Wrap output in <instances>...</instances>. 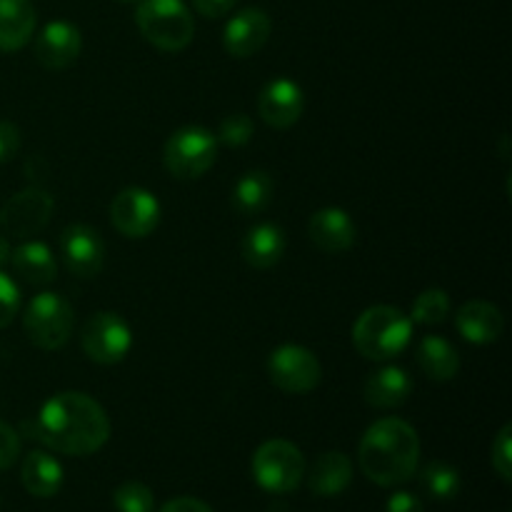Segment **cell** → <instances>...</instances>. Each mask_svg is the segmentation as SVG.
Listing matches in <instances>:
<instances>
[{
  "instance_id": "cell-37",
  "label": "cell",
  "mask_w": 512,
  "mask_h": 512,
  "mask_svg": "<svg viewBox=\"0 0 512 512\" xmlns=\"http://www.w3.org/2000/svg\"><path fill=\"white\" fill-rule=\"evenodd\" d=\"M10 253H13V248H10L8 238H5V235H0V268H3L5 263H10Z\"/></svg>"
},
{
  "instance_id": "cell-36",
  "label": "cell",
  "mask_w": 512,
  "mask_h": 512,
  "mask_svg": "<svg viewBox=\"0 0 512 512\" xmlns=\"http://www.w3.org/2000/svg\"><path fill=\"white\" fill-rule=\"evenodd\" d=\"M160 512H213V508H210L208 503H203V500L183 495V498L168 500V503L160 508Z\"/></svg>"
},
{
  "instance_id": "cell-3",
  "label": "cell",
  "mask_w": 512,
  "mask_h": 512,
  "mask_svg": "<svg viewBox=\"0 0 512 512\" xmlns=\"http://www.w3.org/2000/svg\"><path fill=\"white\" fill-rule=\"evenodd\" d=\"M413 340V320L393 305L363 310L353 325V345L365 360L388 363L398 358Z\"/></svg>"
},
{
  "instance_id": "cell-32",
  "label": "cell",
  "mask_w": 512,
  "mask_h": 512,
  "mask_svg": "<svg viewBox=\"0 0 512 512\" xmlns=\"http://www.w3.org/2000/svg\"><path fill=\"white\" fill-rule=\"evenodd\" d=\"M20 455V435L18 430L10 428L8 423L0 420V473L15 465Z\"/></svg>"
},
{
  "instance_id": "cell-20",
  "label": "cell",
  "mask_w": 512,
  "mask_h": 512,
  "mask_svg": "<svg viewBox=\"0 0 512 512\" xmlns=\"http://www.w3.org/2000/svg\"><path fill=\"white\" fill-rule=\"evenodd\" d=\"M38 13L30 0H0V50L15 53L33 40Z\"/></svg>"
},
{
  "instance_id": "cell-1",
  "label": "cell",
  "mask_w": 512,
  "mask_h": 512,
  "mask_svg": "<svg viewBox=\"0 0 512 512\" xmlns=\"http://www.w3.org/2000/svg\"><path fill=\"white\" fill-rule=\"evenodd\" d=\"M23 433L53 453L85 458L110 440V418L95 398L65 390L45 400L33 420H25Z\"/></svg>"
},
{
  "instance_id": "cell-33",
  "label": "cell",
  "mask_w": 512,
  "mask_h": 512,
  "mask_svg": "<svg viewBox=\"0 0 512 512\" xmlns=\"http://www.w3.org/2000/svg\"><path fill=\"white\" fill-rule=\"evenodd\" d=\"M20 150V128L10 120H0V163H8Z\"/></svg>"
},
{
  "instance_id": "cell-26",
  "label": "cell",
  "mask_w": 512,
  "mask_h": 512,
  "mask_svg": "<svg viewBox=\"0 0 512 512\" xmlns=\"http://www.w3.org/2000/svg\"><path fill=\"white\" fill-rule=\"evenodd\" d=\"M450 315V298L443 288H428L415 298L410 320L418 325H440Z\"/></svg>"
},
{
  "instance_id": "cell-35",
  "label": "cell",
  "mask_w": 512,
  "mask_h": 512,
  "mask_svg": "<svg viewBox=\"0 0 512 512\" xmlns=\"http://www.w3.org/2000/svg\"><path fill=\"white\" fill-rule=\"evenodd\" d=\"M235 3L238 0H193L195 10L200 15H205V18H223V15H228L233 10Z\"/></svg>"
},
{
  "instance_id": "cell-28",
  "label": "cell",
  "mask_w": 512,
  "mask_h": 512,
  "mask_svg": "<svg viewBox=\"0 0 512 512\" xmlns=\"http://www.w3.org/2000/svg\"><path fill=\"white\" fill-rule=\"evenodd\" d=\"M113 505L118 512H153L155 495L140 480H125L113 490Z\"/></svg>"
},
{
  "instance_id": "cell-24",
  "label": "cell",
  "mask_w": 512,
  "mask_h": 512,
  "mask_svg": "<svg viewBox=\"0 0 512 512\" xmlns=\"http://www.w3.org/2000/svg\"><path fill=\"white\" fill-rule=\"evenodd\" d=\"M418 365L435 383H448L460 373V355L453 343L440 335H425L418 345Z\"/></svg>"
},
{
  "instance_id": "cell-12",
  "label": "cell",
  "mask_w": 512,
  "mask_h": 512,
  "mask_svg": "<svg viewBox=\"0 0 512 512\" xmlns=\"http://www.w3.org/2000/svg\"><path fill=\"white\" fill-rule=\"evenodd\" d=\"M60 255L65 268L78 278H95L105 265V243L100 233L90 225H68L60 235Z\"/></svg>"
},
{
  "instance_id": "cell-22",
  "label": "cell",
  "mask_w": 512,
  "mask_h": 512,
  "mask_svg": "<svg viewBox=\"0 0 512 512\" xmlns=\"http://www.w3.org/2000/svg\"><path fill=\"white\" fill-rule=\"evenodd\" d=\"M350 480H353V463L340 450H328V453L318 455L308 475L310 490L320 498H335V495L345 493Z\"/></svg>"
},
{
  "instance_id": "cell-4",
  "label": "cell",
  "mask_w": 512,
  "mask_h": 512,
  "mask_svg": "<svg viewBox=\"0 0 512 512\" xmlns=\"http://www.w3.org/2000/svg\"><path fill=\"white\" fill-rule=\"evenodd\" d=\"M135 23L143 38L163 53H180L195 38V20L183 0H138Z\"/></svg>"
},
{
  "instance_id": "cell-17",
  "label": "cell",
  "mask_w": 512,
  "mask_h": 512,
  "mask_svg": "<svg viewBox=\"0 0 512 512\" xmlns=\"http://www.w3.org/2000/svg\"><path fill=\"white\" fill-rule=\"evenodd\" d=\"M455 328L468 343L493 345L498 343L505 330L503 310L490 300H468L455 313Z\"/></svg>"
},
{
  "instance_id": "cell-6",
  "label": "cell",
  "mask_w": 512,
  "mask_h": 512,
  "mask_svg": "<svg viewBox=\"0 0 512 512\" xmlns=\"http://www.w3.org/2000/svg\"><path fill=\"white\" fill-rule=\"evenodd\" d=\"M23 328L40 350H60L75 328V310L60 293H38L23 313Z\"/></svg>"
},
{
  "instance_id": "cell-29",
  "label": "cell",
  "mask_w": 512,
  "mask_h": 512,
  "mask_svg": "<svg viewBox=\"0 0 512 512\" xmlns=\"http://www.w3.org/2000/svg\"><path fill=\"white\" fill-rule=\"evenodd\" d=\"M255 135V123L250 115L245 113H233V115H225L220 120V128H218V143L228 145V148H243L253 140Z\"/></svg>"
},
{
  "instance_id": "cell-18",
  "label": "cell",
  "mask_w": 512,
  "mask_h": 512,
  "mask_svg": "<svg viewBox=\"0 0 512 512\" xmlns=\"http://www.w3.org/2000/svg\"><path fill=\"white\" fill-rule=\"evenodd\" d=\"M285 248H288V238H285L283 228L275 223L253 225L240 243L243 260L255 270L275 268L283 260Z\"/></svg>"
},
{
  "instance_id": "cell-2",
  "label": "cell",
  "mask_w": 512,
  "mask_h": 512,
  "mask_svg": "<svg viewBox=\"0 0 512 512\" xmlns=\"http://www.w3.org/2000/svg\"><path fill=\"white\" fill-rule=\"evenodd\" d=\"M365 478L380 488L408 483L420 463L418 430L400 418H383L365 430L358 445Z\"/></svg>"
},
{
  "instance_id": "cell-31",
  "label": "cell",
  "mask_w": 512,
  "mask_h": 512,
  "mask_svg": "<svg viewBox=\"0 0 512 512\" xmlns=\"http://www.w3.org/2000/svg\"><path fill=\"white\" fill-rule=\"evenodd\" d=\"M20 310V290L10 275L0 270V330L8 328Z\"/></svg>"
},
{
  "instance_id": "cell-15",
  "label": "cell",
  "mask_w": 512,
  "mask_h": 512,
  "mask_svg": "<svg viewBox=\"0 0 512 512\" xmlns=\"http://www.w3.org/2000/svg\"><path fill=\"white\" fill-rule=\"evenodd\" d=\"M83 50V35L78 25L68 20H53L38 33L33 43V55L45 70H65L78 60Z\"/></svg>"
},
{
  "instance_id": "cell-16",
  "label": "cell",
  "mask_w": 512,
  "mask_h": 512,
  "mask_svg": "<svg viewBox=\"0 0 512 512\" xmlns=\"http://www.w3.org/2000/svg\"><path fill=\"white\" fill-rule=\"evenodd\" d=\"M310 243L325 255L348 253L358 240V228L343 208H320L308 220Z\"/></svg>"
},
{
  "instance_id": "cell-21",
  "label": "cell",
  "mask_w": 512,
  "mask_h": 512,
  "mask_svg": "<svg viewBox=\"0 0 512 512\" xmlns=\"http://www.w3.org/2000/svg\"><path fill=\"white\" fill-rule=\"evenodd\" d=\"M20 480L23 488L35 498H55L63 488V465L45 450H30L20 468Z\"/></svg>"
},
{
  "instance_id": "cell-13",
  "label": "cell",
  "mask_w": 512,
  "mask_h": 512,
  "mask_svg": "<svg viewBox=\"0 0 512 512\" xmlns=\"http://www.w3.org/2000/svg\"><path fill=\"white\" fill-rule=\"evenodd\" d=\"M305 110V95L295 80L275 78L260 90L258 113L265 125L275 130L293 128Z\"/></svg>"
},
{
  "instance_id": "cell-27",
  "label": "cell",
  "mask_w": 512,
  "mask_h": 512,
  "mask_svg": "<svg viewBox=\"0 0 512 512\" xmlns=\"http://www.w3.org/2000/svg\"><path fill=\"white\" fill-rule=\"evenodd\" d=\"M423 485L435 500H453L460 493V473L453 465L435 460V463L425 465Z\"/></svg>"
},
{
  "instance_id": "cell-11",
  "label": "cell",
  "mask_w": 512,
  "mask_h": 512,
  "mask_svg": "<svg viewBox=\"0 0 512 512\" xmlns=\"http://www.w3.org/2000/svg\"><path fill=\"white\" fill-rule=\"evenodd\" d=\"M55 200L48 190L43 188H25L15 193L0 213V228L5 235L13 238H33L48 225L53 215Z\"/></svg>"
},
{
  "instance_id": "cell-9",
  "label": "cell",
  "mask_w": 512,
  "mask_h": 512,
  "mask_svg": "<svg viewBox=\"0 0 512 512\" xmlns=\"http://www.w3.org/2000/svg\"><path fill=\"white\" fill-rule=\"evenodd\" d=\"M268 378L278 390L288 395H305L323 380V365L318 355L305 345L285 343L268 358Z\"/></svg>"
},
{
  "instance_id": "cell-25",
  "label": "cell",
  "mask_w": 512,
  "mask_h": 512,
  "mask_svg": "<svg viewBox=\"0 0 512 512\" xmlns=\"http://www.w3.org/2000/svg\"><path fill=\"white\" fill-rule=\"evenodd\" d=\"M273 190L275 183L270 178V173H265V170H248L235 183L233 193H230V203H233V208L240 215H258L270 205Z\"/></svg>"
},
{
  "instance_id": "cell-5",
  "label": "cell",
  "mask_w": 512,
  "mask_h": 512,
  "mask_svg": "<svg viewBox=\"0 0 512 512\" xmlns=\"http://www.w3.org/2000/svg\"><path fill=\"white\" fill-rule=\"evenodd\" d=\"M218 158V138L203 125L178 128L163 148V165L173 178L198 180L208 173Z\"/></svg>"
},
{
  "instance_id": "cell-34",
  "label": "cell",
  "mask_w": 512,
  "mask_h": 512,
  "mask_svg": "<svg viewBox=\"0 0 512 512\" xmlns=\"http://www.w3.org/2000/svg\"><path fill=\"white\" fill-rule=\"evenodd\" d=\"M385 512H425V505L418 495L400 490V493H393V498L388 500Z\"/></svg>"
},
{
  "instance_id": "cell-10",
  "label": "cell",
  "mask_w": 512,
  "mask_h": 512,
  "mask_svg": "<svg viewBox=\"0 0 512 512\" xmlns=\"http://www.w3.org/2000/svg\"><path fill=\"white\" fill-rule=\"evenodd\" d=\"M160 215H163L160 200L138 185L123 188L110 203V223L123 238L130 240H143L153 235L160 225Z\"/></svg>"
},
{
  "instance_id": "cell-30",
  "label": "cell",
  "mask_w": 512,
  "mask_h": 512,
  "mask_svg": "<svg viewBox=\"0 0 512 512\" xmlns=\"http://www.w3.org/2000/svg\"><path fill=\"white\" fill-rule=\"evenodd\" d=\"M490 463H493V470L500 475L503 483H510L512 480V425L505 423L500 428V433L495 435L493 450H490Z\"/></svg>"
},
{
  "instance_id": "cell-38",
  "label": "cell",
  "mask_w": 512,
  "mask_h": 512,
  "mask_svg": "<svg viewBox=\"0 0 512 512\" xmlns=\"http://www.w3.org/2000/svg\"><path fill=\"white\" fill-rule=\"evenodd\" d=\"M118 3H138V0H118Z\"/></svg>"
},
{
  "instance_id": "cell-8",
  "label": "cell",
  "mask_w": 512,
  "mask_h": 512,
  "mask_svg": "<svg viewBox=\"0 0 512 512\" xmlns=\"http://www.w3.org/2000/svg\"><path fill=\"white\" fill-rule=\"evenodd\" d=\"M83 353L98 365H118L128 358L133 348V328L123 315L113 310H100L90 315L80 333Z\"/></svg>"
},
{
  "instance_id": "cell-7",
  "label": "cell",
  "mask_w": 512,
  "mask_h": 512,
  "mask_svg": "<svg viewBox=\"0 0 512 512\" xmlns=\"http://www.w3.org/2000/svg\"><path fill=\"white\" fill-rule=\"evenodd\" d=\"M305 468V455L290 440H265L253 455V478L265 493L285 495L298 490Z\"/></svg>"
},
{
  "instance_id": "cell-19",
  "label": "cell",
  "mask_w": 512,
  "mask_h": 512,
  "mask_svg": "<svg viewBox=\"0 0 512 512\" xmlns=\"http://www.w3.org/2000/svg\"><path fill=\"white\" fill-rule=\"evenodd\" d=\"M363 395L365 403L378 410L400 408L413 395V378L398 365H385L365 380Z\"/></svg>"
},
{
  "instance_id": "cell-23",
  "label": "cell",
  "mask_w": 512,
  "mask_h": 512,
  "mask_svg": "<svg viewBox=\"0 0 512 512\" xmlns=\"http://www.w3.org/2000/svg\"><path fill=\"white\" fill-rule=\"evenodd\" d=\"M10 263H13L15 273L30 285H48L58 275L53 250L45 243H38V240H28V243H20L18 248H13Z\"/></svg>"
},
{
  "instance_id": "cell-14",
  "label": "cell",
  "mask_w": 512,
  "mask_h": 512,
  "mask_svg": "<svg viewBox=\"0 0 512 512\" xmlns=\"http://www.w3.org/2000/svg\"><path fill=\"white\" fill-rule=\"evenodd\" d=\"M270 33H273V20L263 8H243L225 25L223 45L233 58H253L265 48Z\"/></svg>"
}]
</instances>
